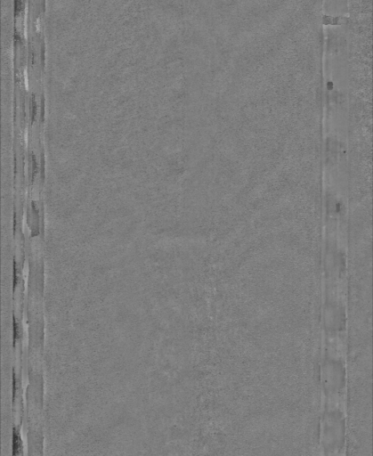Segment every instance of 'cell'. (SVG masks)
Instances as JSON below:
<instances>
[{
	"label": "cell",
	"instance_id": "obj_2",
	"mask_svg": "<svg viewBox=\"0 0 373 456\" xmlns=\"http://www.w3.org/2000/svg\"><path fill=\"white\" fill-rule=\"evenodd\" d=\"M13 335H14V338H18L19 337V328L17 326V324L15 323V321L13 322Z\"/></svg>",
	"mask_w": 373,
	"mask_h": 456
},
{
	"label": "cell",
	"instance_id": "obj_1",
	"mask_svg": "<svg viewBox=\"0 0 373 456\" xmlns=\"http://www.w3.org/2000/svg\"><path fill=\"white\" fill-rule=\"evenodd\" d=\"M13 445L16 444V445L13 447V450H16V453H18V450H20V439L18 433H15V429L13 430Z\"/></svg>",
	"mask_w": 373,
	"mask_h": 456
}]
</instances>
